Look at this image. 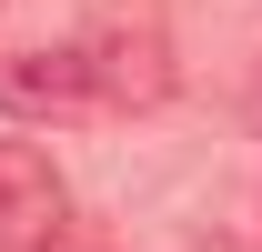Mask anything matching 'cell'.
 <instances>
[{
	"label": "cell",
	"instance_id": "cell-1",
	"mask_svg": "<svg viewBox=\"0 0 262 252\" xmlns=\"http://www.w3.org/2000/svg\"><path fill=\"white\" fill-rule=\"evenodd\" d=\"M0 111L20 121H81L101 111V81H91V51H0Z\"/></svg>",
	"mask_w": 262,
	"mask_h": 252
},
{
	"label": "cell",
	"instance_id": "cell-2",
	"mask_svg": "<svg viewBox=\"0 0 262 252\" xmlns=\"http://www.w3.org/2000/svg\"><path fill=\"white\" fill-rule=\"evenodd\" d=\"M81 51H91L101 101H121V111H151V101L171 91V51H162V31H151V20H101Z\"/></svg>",
	"mask_w": 262,
	"mask_h": 252
},
{
	"label": "cell",
	"instance_id": "cell-3",
	"mask_svg": "<svg viewBox=\"0 0 262 252\" xmlns=\"http://www.w3.org/2000/svg\"><path fill=\"white\" fill-rule=\"evenodd\" d=\"M61 212L71 192L61 172H51V152H31V141H0V242H61Z\"/></svg>",
	"mask_w": 262,
	"mask_h": 252
}]
</instances>
